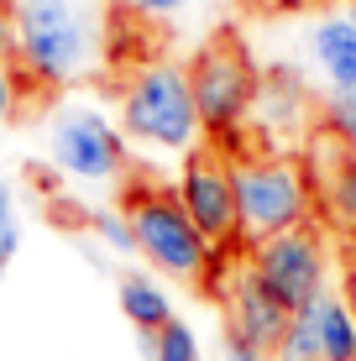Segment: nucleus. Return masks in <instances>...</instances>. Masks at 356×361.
Listing matches in <instances>:
<instances>
[{"mask_svg":"<svg viewBox=\"0 0 356 361\" xmlns=\"http://www.w3.org/2000/svg\"><path fill=\"white\" fill-rule=\"evenodd\" d=\"M126 215H131V231H137V257L163 267L168 278L204 283V272L215 262V246H210V235L194 226V215L183 209L178 189L168 194L163 183H131Z\"/></svg>","mask_w":356,"mask_h":361,"instance_id":"4","label":"nucleus"},{"mask_svg":"<svg viewBox=\"0 0 356 361\" xmlns=\"http://www.w3.org/2000/svg\"><path fill=\"white\" fill-rule=\"evenodd\" d=\"M121 6H126L131 16H142V21H168V16H178L189 0H121Z\"/></svg>","mask_w":356,"mask_h":361,"instance_id":"20","label":"nucleus"},{"mask_svg":"<svg viewBox=\"0 0 356 361\" xmlns=\"http://www.w3.org/2000/svg\"><path fill=\"white\" fill-rule=\"evenodd\" d=\"M90 226L100 231L105 246H116V252H137V231H131L126 209H100V215H90Z\"/></svg>","mask_w":356,"mask_h":361,"instance_id":"18","label":"nucleus"},{"mask_svg":"<svg viewBox=\"0 0 356 361\" xmlns=\"http://www.w3.org/2000/svg\"><path fill=\"white\" fill-rule=\"evenodd\" d=\"M314 63L330 79V90H356V21L351 16H325L314 21Z\"/></svg>","mask_w":356,"mask_h":361,"instance_id":"10","label":"nucleus"},{"mask_svg":"<svg viewBox=\"0 0 356 361\" xmlns=\"http://www.w3.org/2000/svg\"><path fill=\"white\" fill-rule=\"evenodd\" d=\"M189 84H194V105H200V121L215 142H231L247 116L257 110V94H262V73H257L247 42L236 32H215L210 42L194 53L189 63Z\"/></svg>","mask_w":356,"mask_h":361,"instance_id":"5","label":"nucleus"},{"mask_svg":"<svg viewBox=\"0 0 356 361\" xmlns=\"http://www.w3.org/2000/svg\"><path fill=\"white\" fill-rule=\"evenodd\" d=\"M116 298H121V314H126L137 330H163L168 319H173V304H168L163 283L147 278V272H126L121 288H116Z\"/></svg>","mask_w":356,"mask_h":361,"instance_id":"11","label":"nucleus"},{"mask_svg":"<svg viewBox=\"0 0 356 361\" xmlns=\"http://www.w3.org/2000/svg\"><path fill=\"white\" fill-rule=\"evenodd\" d=\"M16 27L21 47L16 63L27 68L37 84H73L100 53L90 11H79V0H16Z\"/></svg>","mask_w":356,"mask_h":361,"instance_id":"2","label":"nucleus"},{"mask_svg":"<svg viewBox=\"0 0 356 361\" xmlns=\"http://www.w3.org/2000/svg\"><path fill=\"white\" fill-rule=\"evenodd\" d=\"M142 356L147 361H200V341L183 319H168L163 330H142Z\"/></svg>","mask_w":356,"mask_h":361,"instance_id":"14","label":"nucleus"},{"mask_svg":"<svg viewBox=\"0 0 356 361\" xmlns=\"http://www.w3.org/2000/svg\"><path fill=\"white\" fill-rule=\"evenodd\" d=\"M178 199L194 215V226L210 235L215 252L241 246V209H236V157L226 142H204L183 152V173H178Z\"/></svg>","mask_w":356,"mask_h":361,"instance_id":"6","label":"nucleus"},{"mask_svg":"<svg viewBox=\"0 0 356 361\" xmlns=\"http://www.w3.org/2000/svg\"><path fill=\"white\" fill-rule=\"evenodd\" d=\"M273 361H325V341H320V298L304 309H293L283 335L273 345Z\"/></svg>","mask_w":356,"mask_h":361,"instance_id":"12","label":"nucleus"},{"mask_svg":"<svg viewBox=\"0 0 356 361\" xmlns=\"http://www.w3.org/2000/svg\"><path fill=\"white\" fill-rule=\"evenodd\" d=\"M257 110H273V121H293V116H304V84L293 79L288 68H273V73H262V94H257Z\"/></svg>","mask_w":356,"mask_h":361,"instance_id":"16","label":"nucleus"},{"mask_svg":"<svg viewBox=\"0 0 356 361\" xmlns=\"http://www.w3.org/2000/svg\"><path fill=\"white\" fill-rule=\"evenodd\" d=\"M11 220H16V189L0 178V226H11Z\"/></svg>","mask_w":356,"mask_h":361,"instance_id":"24","label":"nucleus"},{"mask_svg":"<svg viewBox=\"0 0 356 361\" xmlns=\"http://www.w3.org/2000/svg\"><path fill=\"white\" fill-rule=\"evenodd\" d=\"M226 361H273V351L257 345L252 335H241V330H226Z\"/></svg>","mask_w":356,"mask_h":361,"instance_id":"19","label":"nucleus"},{"mask_svg":"<svg viewBox=\"0 0 356 361\" xmlns=\"http://www.w3.org/2000/svg\"><path fill=\"white\" fill-rule=\"evenodd\" d=\"M320 126L346 136V142L356 147V90H330L325 105H320Z\"/></svg>","mask_w":356,"mask_h":361,"instance_id":"17","label":"nucleus"},{"mask_svg":"<svg viewBox=\"0 0 356 361\" xmlns=\"http://www.w3.org/2000/svg\"><path fill=\"white\" fill-rule=\"evenodd\" d=\"M320 341H325V361H356V309L346 298L320 293Z\"/></svg>","mask_w":356,"mask_h":361,"instance_id":"13","label":"nucleus"},{"mask_svg":"<svg viewBox=\"0 0 356 361\" xmlns=\"http://www.w3.org/2000/svg\"><path fill=\"white\" fill-rule=\"evenodd\" d=\"M21 90V84H16V73H11V63H6V58H0V121H11V116H16V94Z\"/></svg>","mask_w":356,"mask_h":361,"instance_id":"22","label":"nucleus"},{"mask_svg":"<svg viewBox=\"0 0 356 361\" xmlns=\"http://www.w3.org/2000/svg\"><path fill=\"white\" fill-rule=\"evenodd\" d=\"M247 252H252L257 278L273 288V298L288 309V314L325 293V241H320V231H314V220L267 235V241L247 246Z\"/></svg>","mask_w":356,"mask_h":361,"instance_id":"7","label":"nucleus"},{"mask_svg":"<svg viewBox=\"0 0 356 361\" xmlns=\"http://www.w3.org/2000/svg\"><path fill=\"white\" fill-rule=\"evenodd\" d=\"M16 47H21V27H16V11L0 6V58L16 63Z\"/></svg>","mask_w":356,"mask_h":361,"instance_id":"21","label":"nucleus"},{"mask_svg":"<svg viewBox=\"0 0 356 361\" xmlns=\"http://www.w3.org/2000/svg\"><path fill=\"white\" fill-rule=\"evenodd\" d=\"M16 252H21V226L11 220V226H0V272L16 262Z\"/></svg>","mask_w":356,"mask_h":361,"instance_id":"23","label":"nucleus"},{"mask_svg":"<svg viewBox=\"0 0 356 361\" xmlns=\"http://www.w3.org/2000/svg\"><path fill=\"white\" fill-rule=\"evenodd\" d=\"M0 6H6V0H0Z\"/></svg>","mask_w":356,"mask_h":361,"instance_id":"27","label":"nucleus"},{"mask_svg":"<svg viewBox=\"0 0 356 361\" xmlns=\"http://www.w3.org/2000/svg\"><path fill=\"white\" fill-rule=\"evenodd\" d=\"M314 178L304 157L257 152L236 157V209H241V246H257L278 231L314 220Z\"/></svg>","mask_w":356,"mask_h":361,"instance_id":"3","label":"nucleus"},{"mask_svg":"<svg viewBox=\"0 0 356 361\" xmlns=\"http://www.w3.org/2000/svg\"><path fill=\"white\" fill-rule=\"evenodd\" d=\"M283 325H288V309L273 298V288H267L262 278H257L252 262H241L231 272V288H226V330H241V335H252L257 345L273 351Z\"/></svg>","mask_w":356,"mask_h":361,"instance_id":"9","label":"nucleus"},{"mask_svg":"<svg viewBox=\"0 0 356 361\" xmlns=\"http://www.w3.org/2000/svg\"><path fill=\"white\" fill-rule=\"evenodd\" d=\"M346 304H351V309H356V267H351V272H346Z\"/></svg>","mask_w":356,"mask_h":361,"instance_id":"25","label":"nucleus"},{"mask_svg":"<svg viewBox=\"0 0 356 361\" xmlns=\"http://www.w3.org/2000/svg\"><path fill=\"white\" fill-rule=\"evenodd\" d=\"M320 204H325L330 226H336L340 235H351V241H356V157L336 173V183H330V189L320 194Z\"/></svg>","mask_w":356,"mask_h":361,"instance_id":"15","label":"nucleus"},{"mask_svg":"<svg viewBox=\"0 0 356 361\" xmlns=\"http://www.w3.org/2000/svg\"><path fill=\"white\" fill-rule=\"evenodd\" d=\"M121 131L157 152H189L200 147V105H194L189 68L178 63H142L121 84Z\"/></svg>","mask_w":356,"mask_h":361,"instance_id":"1","label":"nucleus"},{"mask_svg":"<svg viewBox=\"0 0 356 361\" xmlns=\"http://www.w3.org/2000/svg\"><path fill=\"white\" fill-rule=\"evenodd\" d=\"M126 142L131 136L110 126L94 110H68L53 126V163L68 178H116L126 168Z\"/></svg>","mask_w":356,"mask_h":361,"instance_id":"8","label":"nucleus"},{"mask_svg":"<svg viewBox=\"0 0 356 361\" xmlns=\"http://www.w3.org/2000/svg\"><path fill=\"white\" fill-rule=\"evenodd\" d=\"M346 16H351V21H356V0H351V11H346Z\"/></svg>","mask_w":356,"mask_h":361,"instance_id":"26","label":"nucleus"}]
</instances>
